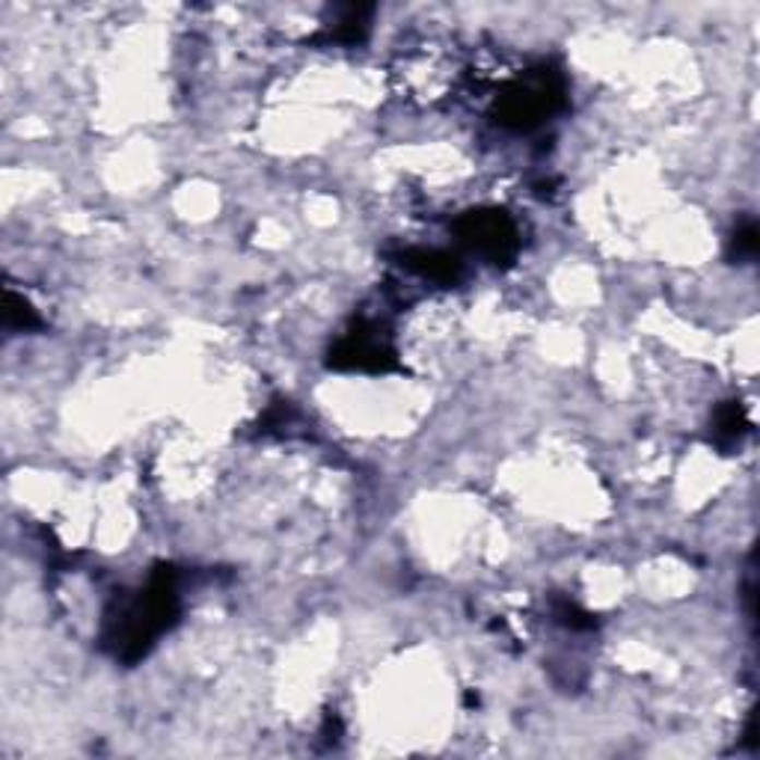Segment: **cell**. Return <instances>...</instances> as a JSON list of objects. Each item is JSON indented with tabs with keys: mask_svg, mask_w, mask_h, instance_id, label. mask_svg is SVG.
Segmentation results:
<instances>
[{
	"mask_svg": "<svg viewBox=\"0 0 760 760\" xmlns=\"http://www.w3.org/2000/svg\"><path fill=\"white\" fill-rule=\"evenodd\" d=\"M758 226L751 221L743 223L737 233H734V238H731V256H734L737 262H751V259L758 256Z\"/></svg>",
	"mask_w": 760,
	"mask_h": 760,
	"instance_id": "9c48e42d",
	"label": "cell"
},
{
	"mask_svg": "<svg viewBox=\"0 0 760 760\" xmlns=\"http://www.w3.org/2000/svg\"><path fill=\"white\" fill-rule=\"evenodd\" d=\"M330 366L336 369H359V371H387L395 366V354L390 345L375 333H351L342 339L336 351L330 354Z\"/></svg>",
	"mask_w": 760,
	"mask_h": 760,
	"instance_id": "277c9868",
	"label": "cell"
},
{
	"mask_svg": "<svg viewBox=\"0 0 760 760\" xmlns=\"http://www.w3.org/2000/svg\"><path fill=\"white\" fill-rule=\"evenodd\" d=\"M371 7L366 3H351V7H339L336 15H333V24L324 33L328 43H339V45H357L366 39L369 33V22H371Z\"/></svg>",
	"mask_w": 760,
	"mask_h": 760,
	"instance_id": "8992f818",
	"label": "cell"
},
{
	"mask_svg": "<svg viewBox=\"0 0 760 760\" xmlns=\"http://www.w3.org/2000/svg\"><path fill=\"white\" fill-rule=\"evenodd\" d=\"M454 233H458V241L464 244L466 250L482 256L485 262H514V256L520 250L518 226L506 212H497V209L466 212L461 221L454 223Z\"/></svg>",
	"mask_w": 760,
	"mask_h": 760,
	"instance_id": "3957f363",
	"label": "cell"
},
{
	"mask_svg": "<svg viewBox=\"0 0 760 760\" xmlns=\"http://www.w3.org/2000/svg\"><path fill=\"white\" fill-rule=\"evenodd\" d=\"M3 324L10 330H19V333H27V330L43 328V318L36 316L31 300H24L15 292H7V297H3Z\"/></svg>",
	"mask_w": 760,
	"mask_h": 760,
	"instance_id": "52a82bcc",
	"label": "cell"
},
{
	"mask_svg": "<svg viewBox=\"0 0 760 760\" xmlns=\"http://www.w3.org/2000/svg\"><path fill=\"white\" fill-rule=\"evenodd\" d=\"M746 428H749V423H746V413H743V407H739L737 402L725 404V407L716 413V425H713V434H716V440L722 446L737 443L739 437L746 434Z\"/></svg>",
	"mask_w": 760,
	"mask_h": 760,
	"instance_id": "ba28073f",
	"label": "cell"
},
{
	"mask_svg": "<svg viewBox=\"0 0 760 760\" xmlns=\"http://www.w3.org/2000/svg\"><path fill=\"white\" fill-rule=\"evenodd\" d=\"M402 264L413 274H419L423 280L431 283H454L461 276V262L452 253L443 250H407L402 253Z\"/></svg>",
	"mask_w": 760,
	"mask_h": 760,
	"instance_id": "5b68a950",
	"label": "cell"
},
{
	"mask_svg": "<svg viewBox=\"0 0 760 760\" xmlns=\"http://www.w3.org/2000/svg\"><path fill=\"white\" fill-rule=\"evenodd\" d=\"M553 615H556V621L565 624V627H570V630H592L594 627V615H589L582 606H577L573 601H556V606H553Z\"/></svg>",
	"mask_w": 760,
	"mask_h": 760,
	"instance_id": "30bf717a",
	"label": "cell"
},
{
	"mask_svg": "<svg viewBox=\"0 0 760 760\" xmlns=\"http://www.w3.org/2000/svg\"><path fill=\"white\" fill-rule=\"evenodd\" d=\"M565 105V81L559 72L538 69L529 78L511 81V84L497 95L494 117L499 126L514 128V131H532L547 117H553Z\"/></svg>",
	"mask_w": 760,
	"mask_h": 760,
	"instance_id": "7a4b0ae2",
	"label": "cell"
},
{
	"mask_svg": "<svg viewBox=\"0 0 760 760\" xmlns=\"http://www.w3.org/2000/svg\"><path fill=\"white\" fill-rule=\"evenodd\" d=\"M176 615H179L176 570L158 568L138 601H131L117 615L107 618V642L114 644L117 656H122L126 663H134L140 656H146L155 639L176 621Z\"/></svg>",
	"mask_w": 760,
	"mask_h": 760,
	"instance_id": "6da1fadb",
	"label": "cell"
}]
</instances>
